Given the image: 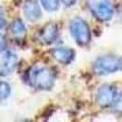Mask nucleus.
<instances>
[{
    "label": "nucleus",
    "instance_id": "f257e3e1",
    "mask_svg": "<svg viewBox=\"0 0 122 122\" xmlns=\"http://www.w3.org/2000/svg\"><path fill=\"white\" fill-rule=\"evenodd\" d=\"M25 80L31 86L41 90H49L56 81V72L45 66L35 65L25 73Z\"/></svg>",
    "mask_w": 122,
    "mask_h": 122
},
{
    "label": "nucleus",
    "instance_id": "f03ea898",
    "mask_svg": "<svg viewBox=\"0 0 122 122\" xmlns=\"http://www.w3.org/2000/svg\"><path fill=\"white\" fill-rule=\"evenodd\" d=\"M93 69L96 74L106 75L122 71V57L114 56H104L97 58Z\"/></svg>",
    "mask_w": 122,
    "mask_h": 122
},
{
    "label": "nucleus",
    "instance_id": "7ed1b4c3",
    "mask_svg": "<svg viewBox=\"0 0 122 122\" xmlns=\"http://www.w3.org/2000/svg\"><path fill=\"white\" fill-rule=\"evenodd\" d=\"M70 31L77 44L87 45L91 40V33L88 24L82 18H74L70 23Z\"/></svg>",
    "mask_w": 122,
    "mask_h": 122
},
{
    "label": "nucleus",
    "instance_id": "20e7f679",
    "mask_svg": "<svg viewBox=\"0 0 122 122\" xmlns=\"http://www.w3.org/2000/svg\"><path fill=\"white\" fill-rule=\"evenodd\" d=\"M92 15L101 22L109 21L113 16V8L109 0H86Z\"/></svg>",
    "mask_w": 122,
    "mask_h": 122
},
{
    "label": "nucleus",
    "instance_id": "39448f33",
    "mask_svg": "<svg viewBox=\"0 0 122 122\" xmlns=\"http://www.w3.org/2000/svg\"><path fill=\"white\" fill-rule=\"evenodd\" d=\"M97 102L102 107L110 106L114 103L117 98V92L115 87L109 85H103L100 86L97 92Z\"/></svg>",
    "mask_w": 122,
    "mask_h": 122
},
{
    "label": "nucleus",
    "instance_id": "423d86ee",
    "mask_svg": "<svg viewBox=\"0 0 122 122\" xmlns=\"http://www.w3.org/2000/svg\"><path fill=\"white\" fill-rule=\"evenodd\" d=\"M18 56L13 51H6L0 60V76H7L11 73L17 66Z\"/></svg>",
    "mask_w": 122,
    "mask_h": 122
},
{
    "label": "nucleus",
    "instance_id": "0eeeda50",
    "mask_svg": "<svg viewBox=\"0 0 122 122\" xmlns=\"http://www.w3.org/2000/svg\"><path fill=\"white\" fill-rule=\"evenodd\" d=\"M58 37L57 25L55 23H48L41 29L39 33L40 41L44 44H51Z\"/></svg>",
    "mask_w": 122,
    "mask_h": 122
},
{
    "label": "nucleus",
    "instance_id": "6e6552de",
    "mask_svg": "<svg viewBox=\"0 0 122 122\" xmlns=\"http://www.w3.org/2000/svg\"><path fill=\"white\" fill-rule=\"evenodd\" d=\"M23 11L25 17L30 22H36L41 17V10L36 0H25Z\"/></svg>",
    "mask_w": 122,
    "mask_h": 122
},
{
    "label": "nucleus",
    "instance_id": "1a4fd4ad",
    "mask_svg": "<svg viewBox=\"0 0 122 122\" xmlns=\"http://www.w3.org/2000/svg\"><path fill=\"white\" fill-rule=\"evenodd\" d=\"M53 57L63 65H68L71 63V61L74 58V51L70 48L66 47H57L54 48L51 52Z\"/></svg>",
    "mask_w": 122,
    "mask_h": 122
},
{
    "label": "nucleus",
    "instance_id": "9d476101",
    "mask_svg": "<svg viewBox=\"0 0 122 122\" xmlns=\"http://www.w3.org/2000/svg\"><path fill=\"white\" fill-rule=\"evenodd\" d=\"M10 31L14 36H17V37L23 36L25 33V25L24 22L21 19L14 20L10 25Z\"/></svg>",
    "mask_w": 122,
    "mask_h": 122
},
{
    "label": "nucleus",
    "instance_id": "9b49d317",
    "mask_svg": "<svg viewBox=\"0 0 122 122\" xmlns=\"http://www.w3.org/2000/svg\"><path fill=\"white\" fill-rule=\"evenodd\" d=\"M42 7L49 12H54L58 10L59 0H41Z\"/></svg>",
    "mask_w": 122,
    "mask_h": 122
},
{
    "label": "nucleus",
    "instance_id": "f8f14e48",
    "mask_svg": "<svg viewBox=\"0 0 122 122\" xmlns=\"http://www.w3.org/2000/svg\"><path fill=\"white\" fill-rule=\"evenodd\" d=\"M10 91L11 89L10 85L5 81L0 80V101L9 98L10 95Z\"/></svg>",
    "mask_w": 122,
    "mask_h": 122
},
{
    "label": "nucleus",
    "instance_id": "ddd939ff",
    "mask_svg": "<svg viewBox=\"0 0 122 122\" xmlns=\"http://www.w3.org/2000/svg\"><path fill=\"white\" fill-rule=\"evenodd\" d=\"M114 105H115V109L117 112L122 113V94L119 97L116 98V100L114 102Z\"/></svg>",
    "mask_w": 122,
    "mask_h": 122
},
{
    "label": "nucleus",
    "instance_id": "4468645a",
    "mask_svg": "<svg viewBox=\"0 0 122 122\" xmlns=\"http://www.w3.org/2000/svg\"><path fill=\"white\" fill-rule=\"evenodd\" d=\"M6 47H7L6 39L2 34H0V53H3L6 50Z\"/></svg>",
    "mask_w": 122,
    "mask_h": 122
},
{
    "label": "nucleus",
    "instance_id": "2eb2a0df",
    "mask_svg": "<svg viewBox=\"0 0 122 122\" xmlns=\"http://www.w3.org/2000/svg\"><path fill=\"white\" fill-rule=\"evenodd\" d=\"M6 25V21L4 19V16H3V10L0 8V29L3 28Z\"/></svg>",
    "mask_w": 122,
    "mask_h": 122
},
{
    "label": "nucleus",
    "instance_id": "dca6fc26",
    "mask_svg": "<svg viewBox=\"0 0 122 122\" xmlns=\"http://www.w3.org/2000/svg\"><path fill=\"white\" fill-rule=\"evenodd\" d=\"M60 1L65 5V6H67V7L73 6V5L75 4V2H76V0H60Z\"/></svg>",
    "mask_w": 122,
    "mask_h": 122
},
{
    "label": "nucleus",
    "instance_id": "f3484780",
    "mask_svg": "<svg viewBox=\"0 0 122 122\" xmlns=\"http://www.w3.org/2000/svg\"><path fill=\"white\" fill-rule=\"evenodd\" d=\"M121 17H122V10H121Z\"/></svg>",
    "mask_w": 122,
    "mask_h": 122
}]
</instances>
